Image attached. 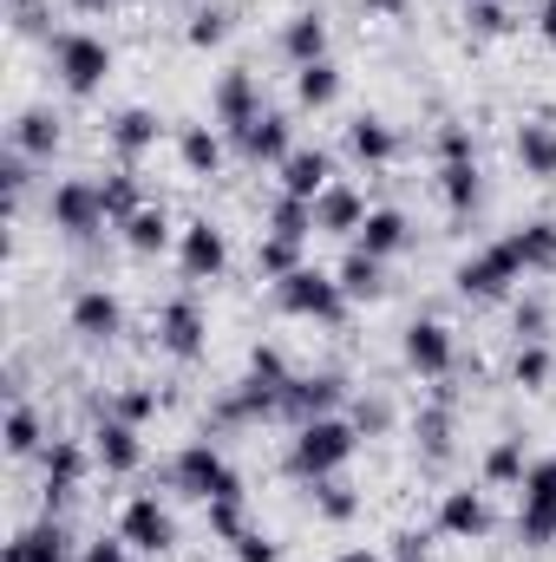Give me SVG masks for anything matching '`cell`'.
Segmentation results:
<instances>
[{
  "mask_svg": "<svg viewBox=\"0 0 556 562\" xmlns=\"http://www.w3.org/2000/svg\"><path fill=\"white\" fill-rule=\"evenodd\" d=\"M511 150H518L524 177L556 183V125H551V119H524V125H518V138H511Z\"/></svg>",
  "mask_w": 556,
  "mask_h": 562,
  "instance_id": "obj_31",
  "label": "cell"
},
{
  "mask_svg": "<svg viewBox=\"0 0 556 562\" xmlns=\"http://www.w3.org/2000/svg\"><path fill=\"white\" fill-rule=\"evenodd\" d=\"M119 537H125L138 557H170V550H177V517H170V504H157L151 491H138V497H125V510H119Z\"/></svg>",
  "mask_w": 556,
  "mask_h": 562,
  "instance_id": "obj_13",
  "label": "cell"
},
{
  "mask_svg": "<svg viewBox=\"0 0 556 562\" xmlns=\"http://www.w3.org/2000/svg\"><path fill=\"white\" fill-rule=\"evenodd\" d=\"M269 236H294V243H308V236H314V203L281 190L276 203H269Z\"/></svg>",
  "mask_w": 556,
  "mask_h": 562,
  "instance_id": "obj_43",
  "label": "cell"
},
{
  "mask_svg": "<svg viewBox=\"0 0 556 562\" xmlns=\"http://www.w3.org/2000/svg\"><path fill=\"white\" fill-rule=\"evenodd\" d=\"M46 223H53L59 236H73V243L99 236V229L112 223L105 203H99V177H59V183L46 190Z\"/></svg>",
  "mask_w": 556,
  "mask_h": 562,
  "instance_id": "obj_7",
  "label": "cell"
},
{
  "mask_svg": "<svg viewBox=\"0 0 556 562\" xmlns=\"http://www.w3.org/2000/svg\"><path fill=\"white\" fill-rule=\"evenodd\" d=\"M40 471H46V484H40L46 517H66V504L79 497V484H86V471H92V445H79V438H53V445L40 451Z\"/></svg>",
  "mask_w": 556,
  "mask_h": 562,
  "instance_id": "obj_10",
  "label": "cell"
},
{
  "mask_svg": "<svg viewBox=\"0 0 556 562\" xmlns=\"http://www.w3.org/2000/svg\"><path fill=\"white\" fill-rule=\"evenodd\" d=\"M0 562H79V557H73L66 524H59V517H40L33 530H20V537L0 550Z\"/></svg>",
  "mask_w": 556,
  "mask_h": 562,
  "instance_id": "obj_26",
  "label": "cell"
},
{
  "mask_svg": "<svg viewBox=\"0 0 556 562\" xmlns=\"http://www.w3.org/2000/svg\"><path fill=\"white\" fill-rule=\"evenodd\" d=\"M347 419L360 425V438H387L400 413H393V400H387V393H354V400H347Z\"/></svg>",
  "mask_w": 556,
  "mask_h": 562,
  "instance_id": "obj_44",
  "label": "cell"
},
{
  "mask_svg": "<svg viewBox=\"0 0 556 562\" xmlns=\"http://www.w3.org/2000/svg\"><path fill=\"white\" fill-rule=\"evenodd\" d=\"M425 550H432L425 530H400V537H393V562H425Z\"/></svg>",
  "mask_w": 556,
  "mask_h": 562,
  "instance_id": "obj_53",
  "label": "cell"
},
{
  "mask_svg": "<svg viewBox=\"0 0 556 562\" xmlns=\"http://www.w3.org/2000/svg\"><path fill=\"white\" fill-rule=\"evenodd\" d=\"M66 327L86 340V347H112L125 334V301L112 288H79L73 307H66Z\"/></svg>",
  "mask_w": 556,
  "mask_h": 562,
  "instance_id": "obj_15",
  "label": "cell"
},
{
  "mask_svg": "<svg viewBox=\"0 0 556 562\" xmlns=\"http://www.w3.org/2000/svg\"><path fill=\"white\" fill-rule=\"evenodd\" d=\"M334 562H387L380 550H347V557H334Z\"/></svg>",
  "mask_w": 556,
  "mask_h": 562,
  "instance_id": "obj_56",
  "label": "cell"
},
{
  "mask_svg": "<svg viewBox=\"0 0 556 562\" xmlns=\"http://www.w3.org/2000/svg\"><path fill=\"white\" fill-rule=\"evenodd\" d=\"M551 380H556L551 340H518V353H511V386H524V393H544Z\"/></svg>",
  "mask_w": 556,
  "mask_h": 562,
  "instance_id": "obj_38",
  "label": "cell"
},
{
  "mask_svg": "<svg viewBox=\"0 0 556 562\" xmlns=\"http://www.w3.org/2000/svg\"><path fill=\"white\" fill-rule=\"evenodd\" d=\"M301 249H308V243H294V236H263V243H256V276L263 281H288L294 269H308Z\"/></svg>",
  "mask_w": 556,
  "mask_h": 562,
  "instance_id": "obj_39",
  "label": "cell"
},
{
  "mask_svg": "<svg viewBox=\"0 0 556 562\" xmlns=\"http://www.w3.org/2000/svg\"><path fill=\"white\" fill-rule=\"evenodd\" d=\"M308 491H314V517H321V524H354V517H360V491H354V484L321 477V484H308Z\"/></svg>",
  "mask_w": 556,
  "mask_h": 562,
  "instance_id": "obj_40",
  "label": "cell"
},
{
  "mask_svg": "<svg viewBox=\"0 0 556 562\" xmlns=\"http://www.w3.org/2000/svg\"><path fill=\"white\" fill-rule=\"evenodd\" d=\"M203 517H210V537H216V543H236V537L249 530L243 497H216V504H203Z\"/></svg>",
  "mask_w": 556,
  "mask_h": 562,
  "instance_id": "obj_46",
  "label": "cell"
},
{
  "mask_svg": "<svg viewBox=\"0 0 556 562\" xmlns=\"http://www.w3.org/2000/svg\"><path fill=\"white\" fill-rule=\"evenodd\" d=\"M276 177H281L288 196H308V203H314L327 183H341V177H334V150H321V144H294V150L281 157Z\"/></svg>",
  "mask_w": 556,
  "mask_h": 562,
  "instance_id": "obj_22",
  "label": "cell"
},
{
  "mask_svg": "<svg viewBox=\"0 0 556 562\" xmlns=\"http://www.w3.org/2000/svg\"><path fill=\"white\" fill-rule=\"evenodd\" d=\"M157 353H170L177 367H190V360L210 353V314H203L197 294H170L157 307Z\"/></svg>",
  "mask_w": 556,
  "mask_h": 562,
  "instance_id": "obj_8",
  "label": "cell"
},
{
  "mask_svg": "<svg viewBox=\"0 0 556 562\" xmlns=\"http://www.w3.org/2000/svg\"><path fill=\"white\" fill-rule=\"evenodd\" d=\"M413 445H419L425 464H445L452 458V393H438L432 406L413 413Z\"/></svg>",
  "mask_w": 556,
  "mask_h": 562,
  "instance_id": "obj_32",
  "label": "cell"
},
{
  "mask_svg": "<svg viewBox=\"0 0 556 562\" xmlns=\"http://www.w3.org/2000/svg\"><path fill=\"white\" fill-rule=\"evenodd\" d=\"M524 471H531V451H524V438H518V431L491 438V445H485V458H478V484H485V491H518V484H524Z\"/></svg>",
  "mask_w": 556,
  "mask_h": 562,
  "instance_id": "obj_25",
  "label": "cell"
},
{
  "mask_svg": "<svg viewBox=\"0 0 556 562\" xmlns=\"http://www.w3.org/2000/svg\"><path fill=\"white\" fill-rule=\"evenodd\" d=\"M46 46H53V72H59V86H66L73 99L105 92V79H112V66H119V53H112V40H105V33L66 26V33H53Z\"/></svg>",
  "mask_w": 556,
  "mask_h": 562,
  "instance_id": "obj_3",
  "label": "cell"
},
{
  "mask_svg": "<svg viewBox=\"0 0 556 562\" xmlns=\"http://www.w3.org/2000/svg\"><path fill=\"white\" fill-rule=\"evenodd\" d=\"M59 144H66V119H59L53 105H26V112L13 119V132H7V150H20V157H33V164H53Z\"/></svg>",
  "mask_w": 556,
  "mask_h": 562,
  "instance_id": "obj_20",
  "label": "cell"
},
{
  "mask_svg": "<svg viewBox=\"0 0 556 562\" xmlns=\"http://www.w3.org/2000/svg\"><path fill=\"white\" fill-rule=\"evenodd\" d=\"M66 7H79V13H105L112 0H66Z\"/></svg>",
  "mask_w": 556,
  "mask_h": 562,
  "instance_id": "obj_57",
  "label": "cell"
},
{
  "mask_svg": "<svg viewBox=\"0 0 556 562\" xmlns=\"http://www.w3.org/2000/svg\"><path fill=\"white\" fill-rule=\"evenodd\" d=\"M256 112H269V105H263V79H256L249 66H230V72L210 86V119H216L223 132H236V125H249Z\"/></svg>",
  "mask_w": 556,
  "mask_h": 562,
  "instance_id": "obj_17",
  "label": "cell"
},
{
  "mask_svg": "<svg viewBox=\"0 0 556 562\" xmlns=\"http://www.w3.org/2000/svg\"><path fill=\"white\" fill-rule=\"evenodd\" d=\"M334 281H341V294H347L354 307H360V301H380V294H387V262L367 256V249H347L341 269H334Z\"/></svg>",
  "mask_w": 556,
  "mask_h": 562,
  "instance_id": "obj_33",
  "label": "cell"
},
{
  "mask_svg": "<svg viewBox=\"0 0 556 562\" xmlns=\"http://www.w3.org/2000/svg\"><path fill=\"white\" fill-rule=\"evenodd\" d=\"M354 451H360V425L347 413H327V419L294 425V438L281 451V471L301 477V484H321V477H341L354 464Z\"/></svg>",
  "mask_w": 556,
  "mask_h": 562,
  "instance_id": "obj_1",
  "label": "cell"
},
{
  "mask_svg": "<svg viewBox=\"0 0 556 562\" xmlns=\"http://www.w3.org/2000/svg\"><path fill=\"white\" fill-rule=\"evenodd\" d=\"M230 150L243 157V164H269V170H281V157L294 150V125H288V112H256L249 125H236L230 132Z\"/></svg>",
  "mask_w": 556,
  "mask_h": 562,
  "instance_id": "obj_16",
  "label": "cell"
},
{
  "mask_svg": "<svg viewBox=\"0 0 556 562\" xmlns=\"http://www.w3.org/2000/svg\"><path fill=\"white\" fill-rule=\"evenodd\" d=\"M367 210H374V203L341 177V183H327V190L314 196V236H347V243H354L360 223H367Z\"/></svg>",
  "mask_w": 556,
  "mask_h": 562,
  "instance_id": "obj_19",
  "label": "cell"
},
{
  "mask_svg": "<svg viewBox=\"0 0 556 562\" xmlns=\"http://www.w3.org/2000/svg\"><path fill=\"white\" fill-rule=\"evenodd\" d=\"M511 327H518V340H551V301L544 294H524L511 307Z\"/></svg>",
  "mask_w": 556,
  "mask_h": 562,
  "instance_id": "obj_45",
  "label": "cell"
},
{
  "mask_svg": "<svg viewBox=\"0 0 556 562\" xmlns=\"http://www.w3.org/2000/svg\"><path fill=\"white\" fill-rule=\"evenodd\" d=\"M276 307L288 314V321H314V327H341L347 321V294H341V281H334V269H294L288 281H276Z\"/></svg>",
  "mask_w": 556,
  "mask_h": 562,
  "instance_id": "obj_4",
  "label": "cell"
},
{
  "mask_svg": "<svg viewBox=\"0 0 556 562\" xmlns=\"http://www.w3.org/2000/svg\"><path fill=\"white\" fill-rule=\"evenodd\" d=\"M92 464L105 471V477H132L144 464V438H138V425H125V419H105L92 425Z\"/></svg>",
  "mask_w": 556,
  "mask_h": 562,
  "instance_id": "obj_18",
  "label": "cell"
},
{
  "mask_svg": "<svg viewBox=\"0 0 556 562\" xmlns=\"http://www.w3.org/2000/svg\"><path fill=\"white\" fill-rule=\"evenodd\" d=\"M400 125H387V119H374V112H360L354 125H347V157L354 164H367V170H387V164H400Z\"/></svg>",
  "mask_w": 556,
  "mask_h": 562,
  "instance_id": "obj_23",
  "label": "cell"
},
{
  "mask_svg": "<svg viewBox=\"0 0 556 562\" xmlns=\"http://www.w3.org/2000/svg\"><path fill=\"white\" fill-rule=\"evenodd\" d=\"M347 400H354V386H347L334 367H321V373H294V380L281 386V419L288 425L327 419V413H347Z\"/></svg>",
  "mask_w": 556,
  "mask_h": 562,
  "instance_id": "obj_12",
  "label": "cell"
},
{
  "mask_svg": "<svg viewBox=\"0 0 556 562\" xmlns=\"http://www.w3.org/2000/svg\"><path fill=\"white\" fill-rule=\"evenodd\" d=\"M438 196H445L452 216H471V210L485 203V170H478V157H438Z\"/></svg>",
  "mask_w": 556,
  "mask_h": 562,
  "instance_id": "obj_28",
  "label": "cell"
},
{
  "mask_svg": "<svg viewBox=\"0 0 556 562\" xmlns=\"http://www.w3.org/2000/svg\"><path fill=\"white\" fill-rule=\"evenodd\" d=\"M518 543L524 550L556 543V458H531V471L518 484Z\"/></svg>",
  "mask_w": 556,
  "mask_h": 562,
  "instance_id": "obj_6",
  "label": "cell"
},
{
  "mask_svg": "<svg viewBox=\"0 0 556 562\" xmlns=\"http://www.w3.org/2000/svg\"><path fill=\"white\" fill-rule=\"evenodd\" d=\"M223 157H230V132H223V125H184V132H177V164H184L190 177H216Z\"/></svg>",
  "mask_w": 556,
  "mask_h": 562,
  "instance_id": "obj_29",
  "label": "cell"
},
{
  "mask_svg": "<svg viewBox=\"0 0 556 562\" xmlns=\"http://www.w3.org/2000/svg\"><path fill=\"white\" fill-rule=\"evenodd\" d=\"M230 550H236V562H281V543L276 537H263V530H243Z\"/></svg>",
  "mask_w": 556,
  "mask_h": 562,
  "instance_id": "obj_50",
  "label": "cell"
},
{
  "mask_svg": "<svg viewBox=\"0 0 556 562\" xmlns=\"http://www.w3.org/2000/svg\"><path fill=\"white\" fill-rule=\"evenodd\" d=\"M53 438H46V419H40V406L33 400H13L7 406V458H40Z\"/></svg>",
  "mask_w": 556,
  "mask_h": 562,
  "instance_id": "obj_36",
  "label": "cell"
},
{
  "mask_svg": "<svg viewBox=\"0 0 556 562\" xmlns=\"http://www.w3.org/2000/svg\"><path fill=\"white\" fill-rule=\"evenodd\" d=\"M465 7H478V0H465Z\"/></svg>",
  "mask_w": 556,
  "mask_h": 562,
  "instance_id": "obj_58",
  "label": "cell"
},
{
  "mask_svg": "<svg viewBox=\"0 0 556 562\" xmlns=\"http://www.w3.org/2000/svg\"><path fill=\"white\" fill-rule=\"evenodd\" d=\"M7 20H13V33H46V7L40 0H7Z\"/></svg>",
  "mask_w": 556,
  "mask_h": 562,
  "instance_id": "obj_52",
  "label": "cell"
},
{
  "mask_svg": "<svg viewBox=\"0 0 556 562\" xmlns=\"http://www.w3.org/2000/svg\"><path fill=\"white\" fill-rule=\"evenodd\" d=\"M157 138H164V119H157L151 105H125V112H119V119L105 125V144H112V150H119V157H125L132 170H138L144 150H157Z\"/></svg>",
  "mask_w": 556,
  "mask_h": 562,
  "instance_id": "obj_24",
  "label": "cell"
},
{
  "mask_svg": "<svg viewBox=\"0 0 556 562\" xmlns=\"http://www.w3.org/2000/svg\"><path fill=\"white\" fill-rule=\"evenodd\" d=\"M354 249H367V256H380V262L407 256V249H413V216L393 210V203H374L367 223H360V236H354Z\"/></svg>",
  "mask_w": 556,
  "mask_h": 562,
  "instance_id": "obj_21",
  "label": "cell"
},
{
  "mask_svg": "<svg viewBox=\"0 0 556 562\" xmlns=\"http://www.w3.org/2000/svg\"><path fill=\"white\" fill-rule=\"evenodd\" d=\"M157 406H164V400H157V386H144V380H132V386H119V393H112V400H105V413H112V419H125V425H151L157 419Z\"/></svg>",
  "mask_w": 556,
  "mask_h": 562,
  "instance_id": "obj_41",
  "label": "cell"
},
{
  "mask_svg": "<svg viewBox=\"0 0 556 562\" xmlns=\"http://www.w3.org/2000/svg\"><path fill=\"white\" fill-rule=\"evenodd\" d=\"M432 530H438V537H452V543H485V537L498 530V510H491L485 484H478V491H471V484H452V491H438Z\"/></svg>",
  "mask_w": 556,
  "mask_h": 562,
  "instance_id": "obj_11",
  "label": "cell"
},
{
  "mask_svg": "<svg viewBox=\"0 0 556 562\" xmlns=\"http://www.w3.org/2000/svg\"><path fill=\"white\" fill-rule=\"evenodd\" d=\"M249 373H263V380H276V386L294 380V367L281 360V347H249Z\"/></svg>",
  "mask_w": 556,
  "mask_h": 562,
  "instance_id": "obj_51",
  "label": "cell"
},
{
  "mask_svg": "<svg viewBox=\"0 0 556 562\" xmlns=\"http://www.w3.org/2000/svg\"><path fill=\"white\" fill-rule=\"evenodd\" d=\"M537 33H544V46H556V0H537Z\"/></svg>",
  "mask_w": 556,
  "mask_h": 562,
  "instance_id": "obj_55",
  "label": "cell"
},
{
  "mask_svg": "<svg viewBox=\"0 0 556 562\" xmlns=\"http://www.w3.org/2000/svg\"><path fill=\"white\" fill-rule=\"evenodd\" d=\"M465 26L498 40V33H511V13H504V0H478V7H465Z\"/></svg>",
  "mask_w": 556,
  "mask_h": 562,
  "instance_id": "obj_47",
  "label": "cell"
},
{
  "mask_svg": "<svg viewBox=\"0 0 556 562\" xmlns=\"http://www.w3.org/2000/svg\"><path fill=\"white\" fill-rule=\"evenodd\" d=\"M400 360L413 367L419 380H452V367H458V334L438 321V314H419V321H407V334H400Z\"/></svg>",
  "mask_w": 556,
  "mask_h": 562,
  "instance_id": "obj_9",
  "label": "cell"
},
{
  "mask_svg": "<svg viewBox=\"0 0 556 562\" xmlns=\"http://www.w3.org/2000/svg\"><path fill=\"white\" fill-rule=\"evenodd\" d=\"M438 157H478V138H471L465 119H445L438 125Z\"/></svg>",
  "mask_w": 556,
  "mask_h": 562,
  "instance_id": "obj_48",
  "label": "cell"
},
{
  "mask_svg": "<svg viewBox=\"0 0 556 562\" xmlns=\"http://www.w3.org/2000/svg\"><path fill=\"white\" fill-rule=\"evenodd\" d=\"M327 46H334V26H327V13H314V7L281 26V59H288V66H314V59H327Z\"/></svg>",
  "mask_w": 556,
  "mask_h": 562,
  "instance_id": "obj_27",
  "label": "cell"
},
{
  "mask_svg": "<svg viewBox=\"0 0 556 562\" xmlns=\"http://www.w3.org/2000/svg\"><path fill=\"white\" fill-rule=\"evenodd\" d=\"M99 203H105V216H112V229H119L125 216H138V210L151 203V196H144L138 170H132V164H119L112 177H99Z\"/></svg>",
  "mask_w": 556,
  "mask_h": 562,
  "instance_id": "obj_37",
  "label": "cell"
},
{
  "mask_svg": "<svg viewBox=\"0 0 556 562\" xmlns=\"http://www.w3.org/2000/svg\"><path fill=\"white\" fill-rule=\"evenodd\" d=\"M504 243L518 249L524 276H556V216H531V223L504 229Z\"/></svg>",
  "mask_w": 556,
  "mask_h": 562,
  "instance_id": "obj_30",
  "label": "cell"
},
{
  "mask_svg": "<svg viewBox=\"0 0 556 562\" xmlns=\"http://www.w3.org/2000/svg\"><path fill=\"white\" fill-rule=\"evenodd\" d=\"M334 99H341V66H334V59L294 66V105H301V112H327Z\"/></svg>",
  "mask_w": 556,
  "mask_h": 562,
  "instance_id": "obj_35",
  "label": "cell"
},
{
  "mask_svg": "<svg viewBox=\"0 0 556 562\" xmlns=\"http://www.w3.org/2000/svg\"><path fill=\"white\" fill-rule=\"evenodd\" d=\"M79 562H138V550H132V543L112 530V537H92V543L79 550Z\"/></svg>",
  "mask_w": 556,
  "mask_h": 562,
  "instance_id": "obj_49",
  "label": "cell"
},
{
  "mask_svg": "<svg viewBox=\"0 0 556 562\" xmlns=\"http://www.w3.org/2000/svg\"><path fill=\"white\" fill-rule=\"evenodd\" d=\"M177 269H184V281H223V269H230V236L210 216H190L177 229Z\"/></svg>",
  "mask_w": 556,
  "mask_h": 562,
  "instance_id": "obj_14",
  "label": "cell"
},
{
  "mask_svg": "<svg viewBox=\"0 0 556 562\" xmlns=\"http://www.w3.org/2000/svg\"><path fill=\"white\" fill-rule=\"evenodd\" d=\"M164 477H170V491H177V497H190V504L243 497V471L223 458V445H216V438H190V445H177Z\"/></svg>",
  "mask_w": 556,
  "mask_h": 562,
  "instance_id": "obj_2",
  "label": "cell"
},
{
  "mask_svg": "<svg viewBox=\"0 0 556 562\" xmlns=\"http://www.w3.org/2000/svg\"><path fill=\"white\" fill-rule=\"evenodd\" d=\"M119 236H125L132 256H164V249H170V210H164V203H144L138 216L119 223Z\"/></svg>",
  "mask_w": 556,
  "mask_h": 562,
  "instance_id": "obj_34",
  "label": "cell"
},
{
  "mask_svg": "<svg viewBox=\"0 0 556 562\" xmlns=\"http://www.w3.org/2000/svg\"><path fill=\"white\" fill-rule=\"evenodd\" d=\"M518 281H524V262H518V249H511L504 236L485 243V249H471V256L452 269V288H458L465 301H504Z\"/></svg>",
  "mask_w": 556,
  "mask_h": 562,
  "instance_id": "obj_5",
  "label": "cell"
},
{
  "mask_svg": "<svg viewBox=\"0 0 556 562\" xmlns=\"http://www.w3.org/2000/svg\"><path fill=\"white\" fill-rule=\"evenodd\" d=\"M367 7V20H407L413 13V0H360Z\"/></svg>",
  "mask_w": 556,
  "mask_h": 562,
  "instance_id": "obj_54",
  "label": "cell"
},
{
  "mask_svg": "<svg viewBox=\"0 0 556 562\" xmlns=\"http://www.w3.org/2000/svg\"><path fill=\"white\" fill-rule=\"evenodd\" d=\"M184 40H190L197 53H210V46H223V40H230V7H216V0H203V7H190V20H184Z\"/></svg>",
  "mask_w": 556,
  "mask_h": 562,
  "instance_id": "obj_42",
  "label": "cell"
}]
</instances>
